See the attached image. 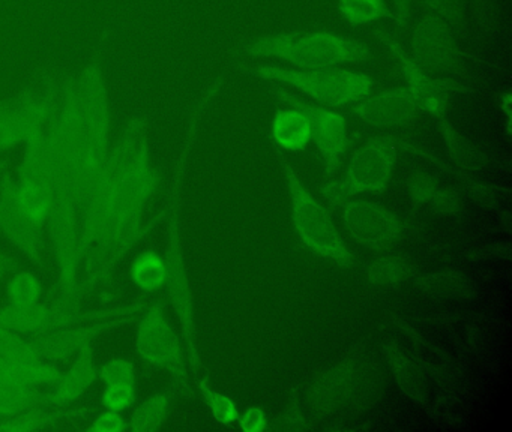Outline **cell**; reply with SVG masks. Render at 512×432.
Returning <instances> with one entry per match:
<instances>
[{
  "label": "cell",
  "mask_w": 512,
  "mask_h": 432,
  "mask_svg": "<svg viewBox=\"0 0 512 432\" xmlns=\"http://www.w3.org/2000/svg\"><path fill=\"white\" fill-rule=\"evenodd\" d=\"M0 356L41 359L31 338L0 323Z\"/></svg>",
  "instance_id": "cell-30"
},
{
  "label": "cell",
  "mask_w": 512,
  "mask_h": 432,
  "mask_svg": "<svg viewBox=\"0 0 512 432\" xmlns=\"http://www.w3.org/2000/svg\"><path fill=\"white\" fill-rule=\"evenodd\" d=\"M44 128L35 131L23 144L25 153L14 183L17 197L29 218L40 227L46 228L50 206V179Z\"/></svg>",
  "instance_id": "cell-14"
},
{
  "label": "cell",
  "mask_w": 512,
  "mask_h": 432,
  "mask_svg": "<svg viewBox=\"0 0 512 432\" xmlns=\"http://www.w3.org/2000/svg\"><path fill=\"white\" fill-rule=\"evenodd\" d=\"M409 266L397 258H380L371 263L367 269V276L373 284L391 285L406 278Z\"/></svg>",
  "instance_id": "cell-32"
},
{
  "label": "cell",
  "mask_w": 512,
  "mask_h": 432,
  "mask_svg": "<svg viewBox=\"0 0 512 432\" xmlns=\"http://www.w3.org/2000/svg\"><path fill=\"white\" fill-rule=\"evenodd\" d=\"M82 123V210L106 161L112 129L109 87L100 60H92L76 77Z\"/></svg>",
  "instance_id": "cell-6"
},
{
  "label": "cell",
  "mask_w": 512,
  "mask_h": 432,
  "mask_svg": "<svg viewBox=\"0 0 512 432\" xmlns=\"http://www.w3.org/2000/svg\"><path fill=\"white\" fill-rule=\"evenodd\" d=\"M4 170H5V162L0 161V177H2V174H4Z\"/></svg>",
  "instance_id": "cell-42"
},
{
  "label": "cell",
  "mask_w": 512,
  "mask_h": 432,
  "mask_svg": "<svg viewBox=\"0 0 512 432\" xmlns=\"http://www.w3.org/2000/svg\"><path fill=\"white\" fill-rule=\"evenodd\" d=\"M41 294H43V284L34 273L17 270L8 279L7 297L11 305L40 302Z\"/></svg>",
  "instance_id": "cell-29"
},
{
  "label": "cell",
  "mask_w": 512,
  "mask_h": 432,
  "mask_svg": "<svg viewBox=\"0 0 512 432\" xmlns=\"http://www.w3.org/2000/svg\"><path fill=\"white\" fill-rule=\"evenodd\" d=\"M49 162L50 206L46 233L58 273V299L80 308V219H82V123L76 77L56 90L52 114L44 128Z\"/></svg>",
  "instance_id": "cell-1"
},
{
  "label": "cell",
  "mask_w": 512,
  "mask_h": 432,
  "mask_svg": "<svg viewBox=\"0 0 512 432\" xmlns=\"http://www.w3.org/2000/svg\"><path fill=\"white\" fill-rule=\"evenodd\" d=\"M410 192H412L413 200L425 203V201L433 200L436 197L439 186L428 174L418 173L413 176Z\"/></svg>",
  "instance_id": "cell-38"
},
{
  "label": "cell",
  "mask_w": 512,
  "mask_h": 432,
  "mask_svg": "<svg viewBox=\"0 0 512 432\" xmlns=\"http://www.w3.org/2000/svg\"><path fill=\"white\" fill-rule=\"evenodd\" d=\"M131 281L140 290L154 293L166 285V264L163 255L146 251L133 261L130 269Z\"/></svg>",
  "instance_id": "cell-26"
},
{
  "label": "cell",
  "mask_w": 512,
  "mask_h": 432,
  "mask_svg": "<svg viewBox=\"0 0 512 432\" xmlns=\"http://www.w3.org/2000/svg\"><path fill=\"white\" fill-rule=\"evenodd\" d=\"M392 20L395 21L398 32H404L409 27L412 18L413 3L415 0H391Z\"/></svg>",
  "instance_id": "cell-39"
},
{
  "label": "cell",
  "mask_w": 512,
  "mask_h": 432,
  "mask_svg": "<svg viewBox=\"0 0 512 432\" xmlns=\"http://www.w3.org/2000/svg\"><path fill=\"white\" fill-rule=\"evenodd\" d=\"M271 138L284 152H301L311 141V128L307 116L298 108L286 107L274 114Z\"/></svg>",
  "instance_id": "cell-21"
},
{
  "label": "cell",
  "mask_w": 512,
  "mask_h": 432,
  "mask_svg": "<svg viewBox=\"0 0 512 432\" xmlns=\"http://www.w3.org/2000/svg\"><path fill=\"white\" fill-rule=\"evenodd\" d=\"M148 144L146 120L143 117H133L119 134L118 140L110 146L94 189L83 206L80 219V261L100 237L125 176L133 167L143 147Z\"/></svg>",
  "instance_id": "cell-4"
},
{
  "label": "cell",
  "mask_w": 512,
  "mask_h": 432,
  "mask_svg": "<svg viewBox=\"0 0 512 432\" xmlns=\"http://www.w3.org/2000/svg\"><path fill=\"white\" fill-rule=\"evenodd\" d=\"M343 224L353 240L365 248L380 249L400 237L401 221L388 207L367 200H346Z\"/></svg>",
  "instance_id": "cell-18"
},
{
  "label": "cell",
  "mask_w": 512,
  "mask_h": 432,
  "mask_svg": "<svg viewBox=\"0 0 512 432\" xmlns=\"http://www.w3.org/2000/svg\"><path fill=\"white\" fill-rule=\"evenodd\" d=\"M88 432H124L128 431V420L125 413L121 411L109 410L104 408L97 414L95 419L91 420L86 426Z\"/></svg>",
  "instance_id": "cell-36"
},
{
  "label": "cell",
  "mask_w": 512,
  "mask_h": 432,
  "mask_svg": "<svg viewBox=\"0 0 512 432\" xmlns=\"http://www.w3.org/2000/svg\"><path fill=\"white\" fill-rule=\"evenodd\" d=\"M136 353L152 368L166 372L173 389L191 398L190 365L181 335L176 332L163 300L146 305L137 315Z\"/></svg>",
  "instance_id": "cell-7"
},
{
  "label": "cell",
  "mask_w": 512,
  "mask_h": 432,
  "mask_svg": "<svg viewBox=\"0 0 512 432\" xmlns=\"http://www.w3.org/2000/svg\"><path fill=\"white\" fill-rule=\"evenodd\" d=\"M500 111H502L503 116H505L506 122V132L508 135H511L512 128V95L511 92L503 93L500 96Z\"/></svg>",
  "instance_id": "cell-41"
},
{
  "label": "cell",
  "mask_w": 512,
  "mask_h": 432,
  "mask_svg": "<svg viewBox=\"0 0 512 432\" xmlns=\"http://www.w3.org/2000/svg\"><path fill=\"white\" fill-rule=\"evenodd\" d=\"M223 86V80L214 81L203 93L202 98L194 105L188 123L187 137L184 149L176 164L175 174L167 192L164 203V221L166 222V249H164V264H166V288L170 306L178 321L179 335L187 351L188 365L194 375L202 371V354H200L199 341H197L196 303H194L193 287H191L190 273H188L187 260H185L184 237H182V197H184L185 174H187L188 159L193 149L197 128L202 122L206 110L211 102L217 98Z\"/></svg>",
  "instance_id": "cell-2"
},
{
  "label": "cell",
  "mask_w": 512,
  "mask_h": 432,
  "mask_svg": "<svg viewBox=\"0 0 512 432\" xmlns=\"http://www.w3.org/2000/svg\"><path fill=\"white\" fill-rule=\"evenodd\" d=\"M239 71L248 77L298 90L325 107H352L373 92L374 80L365 72L335 68L296 69L277 63H244Z\"/></svg>",
  "instance_id": "cell-5"
},
{
  "label": "cell",
  "mask_w": 512,
  "mask_h": 432,
  "mask_svg": "<svg viewBox=\"0 0 512 432\" xmlns=\"http://www.w3.org/2000/svg\"><path fill=\"white\" fill-rule=\"evenodd\" d=\"M196 387L206 407L211 411L212 417L220 425L229 426L238 420V405L229 395L215 390L206 378H197Z\"/></svg>",
  "instance_id": "cell-28"
},
{
  "label": "cell",
  "mask_w": 512,
  "mask_h": 432,
  "mask_svg": "<svg viewBox=\"0 0 512 432\" xmlns=\"http://www.w3.org/2000/svg\"><path fill=\"white\" fill-rule=\"evenodd\" d=\"M160 185L161 174L152 164L151 146L148 144L143 147L133 167L125 176L97 242L145 221L146 209L160 189Z\"/></svg>",
  "instance_id": "cell-11"
},
{
  "label": "cell",
  "mask_w": 512,
  "mask_h": 432,
  "mask_svg": "<svg viewBox=\"0 0 512 432\" xmlns=\"http://www.w3.org/2000/svg\"><path fill=\"white\" fill-rule=\"evenodd\" d=\"M91 408H46L34 407L17 416L0 419V432L43 431L64 420L80 419L91 413Z\"/></svg>",
  "instance_id": "cell-23"
},
{
  "label": "cell",
  "mask_w": 512,
  "mask_h": 432,
  "mask_svg": "<svg viewBox=\"0 0 512 432\" xmlns=\"http://www.w3.org/2000/svg\"><path fill=\"white\" fill-rule=\"evenodd\" d=\"M236 56L275 60L296 69H316L371 62L374 51L367 42L341 33L292 30L248 39L236 48Z\"/></svg>",
  "instance_id": "cell-3"
},
{
  "label": "cell",
  "mask_w": 512,
  "mask_h": 432,
  "mask_svg": "<svg viewBox=\"0 0 512 432\" xmlns=\"http://www.w3.org/2000/svg\"><path fill=\"white\" fill-rule=\"evenodd\" d=\"M97 383V357L94 345H89L71 359L65 371H61L58 380L50 386V392L44 393L43 405L53 408L70 407Z\"/></svg>",
  "instance_id": "cell-20"
},
{
  "label": "cell",
  "mask_w": 512,
  "mask_h": 432,
  "mask_svg": "<svg viewBox=\"0 0 512 432\" xmlns=\"http://www.w3.org/2000/svg\"><path fill=\"white\" fill-rule=\"evenodd\" d=\"M44 393L38 387L0 381V419L17 416L43 405Z\"/></svg>",
  "instance_id": "cell-25"
},
{
  "label": "cell",
  "mask_w": 512,
  "mask_h": 432,
  "mask_svg": "<svg viewBox=\"0 0 512 432\" xmlns=\"http://www.w3.org/2000/svg\"><path fill=\"white\" fill-rule=\"evenodd\" d=\"M350 113L365 125L385 129L409 125L421 110L407 87H392L368 93L352 105Z\"/></svg>",
  "instance_id": "cell-19"
},
{
  "label": "cell",
  "mask_w": 512,
  "mask_h": 432,
  "mask_svg": "<svg viewBox=\"0 0 512 432\" xmlns=\"http://www.w3.org/2000/svg\"><path fill=\"white\" fill-rule=\"evenodd\" d=\"M59 375L61 369L49 360L0 356V381L34 387L52 386Z\"/></svg>",
  "instance_id": "cell-22"
},
{
  "label": "cell",
  "mask_w": 512,
  "mask_h": 432,
  "mask_svg": "<svg viewBox=\"0 0 512 432\" xmlns=\"http://www.w3.org/2000/svg\"><path fill=\"white\" fill-rule=\"evenodd\" d=\"M338 12L350 26H370L392 18V9L386 0H338Z\"/></svg>",
  "instance_id": "cell-27"
},
{
  "label": "cell",
  "mask_w": 512,
  "mask_h": 432,
  "mask_svg": "<svg viewBox=\"0 0 512 432\" xmlns=\"http://www.w3.org/2000/svg\"><path fill=\"white\" fill-rule=\"evenodd\" d=\"M0 233L34 266H44L46 228L35 224L20 204L14 176L0 177Z\"/></svg>",
  "instance_id": "cell-16"
},
{
  "label": "cell",
  "mask_w": 512,
  "mask_h": 432,
  "mask_svg": "<svg viewBox=\"0 0 512 432\" xmlns=\"http://www.w3.org/2000/svg\"><path fill=\"white\" fill-rule=\"evenodd\" d=\"M428 14L448 21L455 30H461L466 21V0H421Z\"/></svg>",
  "instance_id": "cell-34"
},
{
  "label": "cell",
  "mask_w": 512,
  "mask_h": 432,
  "mask_svg": "<svg viewBox=\"0 0 512 432\" xmlns=\"http://www.w3.org/2000/svg\"><path fill=\"white\" fill-rule=\"evenodd\" d=\"M373 36L379 44L383 45L389 56L397 63L401 75L407 84V90L418 104L419 110L430 114L439 126L448 123L446 119V110H448L449 99L454 90L460 89L454 81L446 80V78L436 77V75L428 74L421 68L412 57L407 53V48L403 47L400 39L392 35L385 29L373 30ZM460 90H466L461 87Z\"/></svg>",
  "instance_id": "cell-12"
},
{
  "label": "cell",
  "mask_w": 512,
  "mask_h": 432,
  "mask_svg": "<svg viewBox=\"0 0 512 432\" xmlns=\"http://www.w3.org/2000/svg\"><path fill=\"white\" fill-rule=\"evenodd\" d=\"M409 56L428 74H454L464 65V53L457 30L434 14L425 12L410 35Z\"/></svg>",
  "instance_id": "cell-13"
},
{
  "label": "cell",
  "mask_w": 512,
  "mask_h": 432,
  "mask_svg": "<svg viewBox=\"0 0 512 432\" xmlns=\"http://www.w3.org/2000/svg\"><path fill=\"white\" fill-rule=\"evenodd\" d=\"M136 366L125 357H113L98 365V381L101 384L128 383L136 381Z\"/></svg>",
  "instance_id": "cell-35"
},
{
  "label": "cell",
  "mask_w": 512,
  "mask_h": 432,
  "mask_svg": "<svg viewBox=\"0 0 512 432\" xmlns=\"http://www.w3.org/2000/svg\"><path fill=\"white\" fill-rule=\"evenodd\" d=\"M268 90L281 104L298 108L307 116L310 122L311 140L316 143L317 150L322 156L326 174L334 176L352 141L343 114L335 108L314 104L310 99H304L287 87L278 86V84L268 83Z\"/></svg>",
  "instance_id": "cell-10"
},
{
  "label": "cell",
  "mask_w": 512,
  "mask_h": 432,
  "mask_svg": "<svg viewBox=\"0 0 512 432\" xmlns=\"http://www.w3.org/2000/svg\"><path fill=\"white\" fill-rule=\"evenodd\" d=\"M20 261L8 252L0 251V282L10 279L17 270H20Z\"/></svg>",
  "instance_id": "cell-40"
},
{
  "label": "cell",
  "mask_w": 512,
  "mask_h": 432,
  "mask_svg": "<svg viewBox=\"0 0 512 432\" xmlns=\"http://www.w3.org/2000/svg\"><path fill=\"white\" fill-rule=\"evenodd\" d=\"M136 318L137 315H121V317L85 321V323L71 324L62 329L31 336V339L41 359L52 363L67 362L83 348L94 345L101 336L133 323Z\"/></svg>",
  "instance_id": "cell-17"
},
{
  "label": "cell",
  "mask_w": 512,
  "mask_h": 432,
  "mask_svg": "<svg viewBox=\"0 0 512 432\" xmlns=\"http://www.w3.org/2000/svg\"><path fill=\"white\" fill-rule=\"evenodd\" d=\"M172 410V395L169 392H157L131 410L128 431L157 432L163 428Z\"/></svg>",
  "instance_id": "cell-24"
},
{
  "label": "cell",
  "mask_w": 512,
  "mask_h": 432,
  "mask_svg": "<svg viewBox=\"0 0 512 432\" xmlns=\"http://www.w3.org/2000/svg\"><path fill=\"white\" fill-rule=\"evenodd\" d=\"M472 12L476 24L485 35L499 30L502 24V0H472Z\"/></svg>",
  "instance_id": "cell-33"
},
{
  "label": "cell",
  "mask_w": 512,
  "mask_h": 432,
  "mask_svg": "<svg viewBox=\"0 0 512 432\" xmlns=\"http://www.w3.org/2000/svg\"><path fill=\"white\" fill-rule=\"evenodd\" d=\"M397 144L392 137L368 138L356 149L340 180H328L320 186L323 197L331 204H343L356 194L383 192L394 173Z\"/></svg>",
  "instance_id": "cell-9"
},
{
  "label": "cell",
  "mask_w": 512,
  "mask_h": 432,
  "mask_svg": "<svg viewBox=\"0 0 512 432\" xmlns=\"http://www.w3.org/2000/svg\"><path fill=\"white\" fill-rule=\"evenodd\" d=\"M281 167L289 186L290 213L296 236L314 254L349 266L352 263V251L344 242L331 213L308 191L292 164L281 159Z\"/></svg>",
  "instance_id": "cell-8"
},
{
  "label": "cell",
  "mask_w": 512,
  "mask_h": 432,
  "mask_svg": "<svg viewBox=\"0 0 512 432\" xmlns=\"http://www.w3.org/2000/svg\"><path fill=\"white\" fill-rule=\"evenodd\" d=\"M58 87H49L44 93L26 90L14 99L0 104V150L14 149L46 126Z\"/></svg>",
  "instance_id": "cell-15"
},
{
  "label": "cell",
  "mask_w": 512,
  "mask_h": 432,
  "mask_svg": "<svg viewBox=\"0 0 512 432\" xmlns=\"http://www.w3.org/2000/svg\"><path fill=\"white\" fill-rule=\"evenodd\" d=\"M2 102H4V99H0V104H2Z\"/></svg>",
  "instance_id": "cell-43"
},
{
  "label": "cell",
  "mask_w": 512,
  "mask_h": 432,
  "mask_svg": "<svg viewBox=\"0 0 512 432\" xmlns=\"http://www.w3.org/2000/svg\"><path fill=\"white\" fill-rule=\"evenodd\" d=\"M239 429L242 432H263L268 428V416L260 407H248L238 416Z\"/></svg>",
  "instance_id": "cell-37"
},
{
  "label": "cell",
  "mask_w": 512,
  "mask_h": 432,
  "mask_svg": "<svg viewBox=\"0 0 512 432\" xmlns=\"http://www.w3.org/2000/svg\"><path fill=\"white\" fill-rule=\"evenodd\" d=\"M137 384L136 381L128 383L104 384L101 392V404L109 410L125 411L131 410L136 404Z\"/></svg>",
  "instance_id": "cell-31"
}]
</instances>
